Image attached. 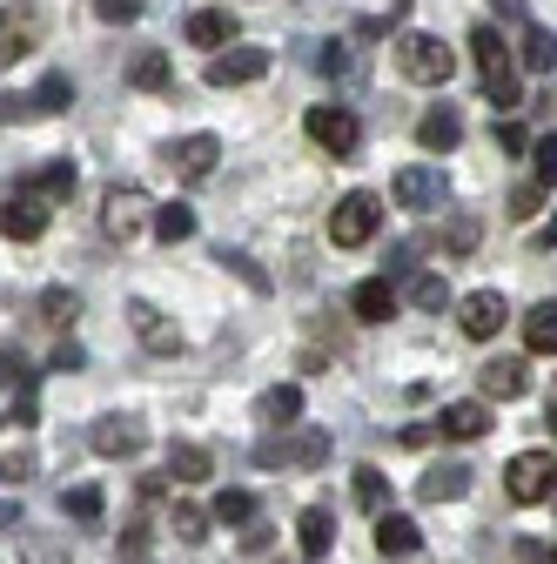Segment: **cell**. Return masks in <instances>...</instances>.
<instances>
[{
  "label": "cell",
  "mask_w": 557,
  "mask_h": 564,
  "mask_svg": "<svg viewBox=\"0 0 557 564\" xmlns=\"http://www.w3.org/2000/svg\"><path fill=\"white\" fill-rule=\"evenodd\" d=\"M470 61H477V75H483V101H491L498 115H517L524 95H517V75H511V47L498 28H470Z\"/></svg>",
  "instance_id": "1"
},
{
  "label": "cell",
  "mask_w": 557,
  "mask_h": 564,
  "mask_svg": "<svg viewBox=\"0 0 557 564\" xmlns=\"http://www.w3.org/2000/svg\"><path fill=\"white\" fill-rule=\"evenodd\" d=\"M396 67L409 82H424V88H444L450 75H457V54L437 41V34H403L396 41Z\"/></svg>",
  "instance_id": "2"
},
{
  "label": "cell",
  "mask_w": 557,
  "mask_h": 564,
  "mask_svg": "<svg viewBox=\"0 0 557 564\" xmlns=\"http://www.w3.org/2000/svg\"><path fill=\"white\" fill-rule=\"evenodd\" d=\"M376 223H383V202H376L370 188H357V195H342V202L329 208V242H336V249H363V242L376 236Z\"/></svg>",
  "instance_id": "3"
},
{
  "label": "cell",
  "mask_w": 557,
  "mask_h": 564,
  "mask_svg": "<svg viewBox=\"0 0 557 564\" xmlns=\"http://www.w3.org/2000/svg\"><path fill=\"white\" fill-rule=\"evenodd\" d=\"M504 490H511L517 505H550V490H557L550 451H517V457L504 464Z\"/></svg>",
  "instance_id": "4"
},
{
  "label": "cell",
  "mask_w": 557,
  "mask_h": 564,
  "mask_svg": "<svg viewBox=\"0 0 557 564\" xmlns=\"http://www.w3.org/2000/svg\"><path fill=\"white\" fill-rule=\"evenodd\" d=\"M142 229H155V202L142 188H108V202H101V236L128 242V236H142Z\"/></svg>",
  "instance_id": "5"
},
{
  "label": "cell",
  "mask_w": 557,
  "mask_h": 564,
  "mask_svg": "<svg viewBox=\"0 0 557 564\" xmlns=\"http://www.w3.org/2000/svg\"><path fill=\"white\" fill-rule=\"evenodd\" d=\"M303 128H309V141H316V149H329V155H357L363 149V121L350 115V108H309L303 115Z\"/></svg>",
  "instance_id": "6"
},
{
  "label": "cell",
  "mask_w": 557,
  "mask_h": 564,
  "mask_svg": "<svg viewBox=\"0 0 557 564\" xmlns=\"http://www.w3.org/2000/svg\"><path fill=\"white\" fill-rule=\"evenodd\" d=\"M390 195H396V208H416V216H430V208H444L450 202V182H444V169H396V182H390Z\"/></svg>",
  "instance_id": "7"
},
{
  "label": "cell",
  "mask_w": 557,
  "mask_h": 564,
  "mask_svg": "<svg viewBox=\"0 0 557 564\" xmlns=\"http://www.w3.org/2000/svg\"><path fill=\"white\" fill-rule=\"evenodd\" d=\"M457 323H463V336H470V343H491V336L511 323V303H504V290H470V296L457 303Z\"/></svg>",
  "instance_id": "8"
},
{
  "label": "cell",
  "mask_w": 557,
  "mask_h": 564,
  "mask_svg": "<svg viewBox=\"0 0 557 564\" xmlns=\"http://www.w3.org/2000/svg\"><path fill=\"white\" fill-rule=\"evenodd\" d=\"M269 75V47H229V54H208V88H249Z\"/></svg>",
  "instance_id": "9"
},
{
  "label": "cell",
  "mask_w": 557,
  "mask_h": 564,
  "mask_svg": "<svg viewBox=\"0 0 557 564\" xmlns=\"http://www.w3.org/2000/svg\"><path fill=\"white\" fill-rule=\"evenodd\" d=\"M0 229H8V242H34V236L47 229V195H41L34 182L8 188V216H0Z\"/></svg>",
  "instance_id": "10"
},
{
  "label": "cell",
  "mask_w": 557,
  "mask_h": 564,
  "mask_svg": "<svg viewBox=\"0 0 557 564\" xmlns=\"http://www.w3.org/2000/svg\"><path fill=\"white\" fill-rule=\"evenodd\" d=\"M88 444L101 451V457H142V444H149V431L134 416H101L95 431H88Z\"/></svg>",
  "instance_id": "11"
},
{
  "label": "cell",
  "mask_w": 557,
  "mask_h": 564,
  "mask_svg": "<svg viewBox=\"0 0 557 564\" xmlns=\"http://www.w3.org/2000/svg\"><path fill=\"white\" fill-rule=\"evenodd\" d=\"M0 370H8V423H28L41 416V403H34V370L21 364V349H8V357H0Z\"/></svg>",
  "instance_id": "12"
},
{
  "label": "cell",
  "mask_w": 557,
  "mask_h": 564,
  "mask_svg": "<svg viewBox=\"0 0 557 564\" xmlns=\"http://www.w3.org/2000/svg\"><path fill=\"white\" fill-rule=\"evenodd\" d=\"M216 155H222L216 134H188V141H175V149H168V169L182 182H201V175H216Z\"/></svg>",
  "instance_id": "13"
},
{
  "label": "cell",
  "mask_w": 557,
  "mask_h": 564,
  "mask_svg": "<svg viewBox=\"0 0 557 564\" xmlns=\"http://www.w3.org/2000/svg\"><path fill=\"white\" fill-rule=\"evenodd\" d=\"M296 416H303V390L296 383H275V390H262L255 397V423L275 437V431H296Z\"/></svg>",
  "instance_id": "14"
},
{
  "label": "cell",
  "mask_w": 557,
  "mask_h": 564,
  "mask_svg": "<svg viewBox=\"0 0 557 564\" xmlns=\"http://www.w3.org/2000/svg\"><path fill=\"white\" fill-rule=\"evenodd\" d=\"M437 431H444V437H457V444H477L483 431H491V403H477V397H463V403H444Z\"/></svg>",
  "instance_id": "15"
},
{
  "label": "cell",
  "mask_w": 557,
  "mask_h": 564,
  "mask_svg": "<svg viewBox=\"0 0 557 564\" xmlns=\"http://www.w3.org/2000/svg\"><path fill=\"white\" fill-rule=\"evenodd\" d=\"M350 316H357V323H390V316H396V282H390V275L357 282V290H350Z\"/></svg>",
  "instance_id": "16"
},
{
  "label": "cell",
  "mask_w": 557,
  "mask_h": 564,
  "mask_svg": "<svg viewBox=\"0 0 557 564\" xmlns=\"http://www.w3.org/2000/svg\"><path fill=\"white\" fill-rule=\"evenodd\" d=\"M128 323H134V336H142L149 349H162V357H175V349H182V329L155 303H128Z\"/></svg>",
  "instance_id": "17"
},
{
  "label": "cell",
  "mask_w": 557,
  "mask_h": 564,
  "mask_svg": "<svg viewBox=\"0 0 557 564\" xmlns=\"http://www.w3.org/2000/svg\"><path fill=\"white\" fill-rule=\"evenodd\" d=\"M463 490H470V470L463 464H430L424 477H416V498H424V505H457Z\"/></svg>",
  "instance_id": "18"
},
{
  "label": "cell",
  "mask_w": 557,
  "mask_h": 564,
  "mask_svg": "<svg viewBox=\"0 0 557 564\" xmlns=\"http://www.w3.org/2000/svg\"><path fill=\"white\" fill-rule=\"evenodd\" d=\"M128 88H142V95H168V88H175L168 54H162V47H142V54L128 61Z\"/></svg>",
  "instance_id": "19"
},
{
  "label": "cell",
  "mask_w": 557,
  "mask_h": 564,
  "mask_svg": "<svg viewBox=\"0 0 557 564\" xmlns=\"http://www.w3.org/2000/svg\"><path fill=\"white\" fill-rule=\"evenodd\" d=\"M296 544H303V557H309V564H323V557L336 551V518H329L323 505H309V511L296 518Z\"/></svg>",
  "instance_id": "20"
},
{
  "label": "cell",
  "mask_w": 557,
  "mask_h": 564,
  "mask_svg": "<svg viewBox=\"0 0 557 564\" xmlns=\"http://www.w3.org/2000/svg\"><path fill=\"white\" fill-rule=\"evenodd\" d=\"M477 383H483V397L511 403V397H524V390H531V370H524L517 357H498V364H483V370H477Z\"/></svg>",
  "instance_id": "21"
},
{
  "label": "cell",
  "mask_w": 557,
  "mask_h": 564,
  "mask_svg": "<svg viewBox=\"0 0 557 564\" xmlns=\"http://www.w3.org/2000/svg\"><path fill=\"white\" fill-rule=\"evenodd\" d=\"M416 141H424L430 155H450L457 141H463V121H457V108H430L424 121H416Z\"/></svg>",
  "instance_id": "22"
},
{
  "label": "cell",
  "mask_w": 557,
  "mask_h": 564,
  "mask_svg": "<svg viewBox=\"0 0 557 564\" xmlns=\"http://www.w3.org/2000/svg\"><path fill=\"white\" fill-rule=\"evenodd\" d=\"M188 41L222 54V47L236 41V14H229V8H201V14H188Z\"/></svg>",
  "instance_id": "23"
},
{
  "label": "cell",
  "mask_w": 557,
  "mask_h": 564,
  "mask_svg": "<svg viewBox=\"0 0 557 564\" xmlns=\"http://www.w3.org/2000/svg\"><path fill=\"white\" fill-rule=\"evenodd\" d=\"M524 349H531V357H557V303H531V316H524Z\"/></svg>",
  "instance_id": "24"
},
{
  "label": "cell",
  "mask_w": 557,
  "mask_h": 564,
  "mask_svg": "<svg viewBox=\"0 0 557 564\" xmlns=\"http://www.w3.org/2000/svg\"><path fill=\"white\" fill-rule=\"evenodd\" d=\"M416 544H424V538H416V524H409L403 511H383V518H376V551H383V557H409Z\"/></svg>",
  "instance_id": "25"
},
{
  "label": "cell",
  "mask_w": 557,
  "mask_h": 564,
  "mask_svg": "<svg viewBox=\"0 0 557 564\" xmlns=\"http://www.w3.org/2000/svg\"><path fill=\"white\" fill-rule=\"evenodd\" d=\"M208 470H216V457H208L201 444H168V477L175 484H201Z\"/></svg>",
  "instance_id": "26"
},
{
  "label": "cell",
  "mask_w": 557,
  "mask_h": 564,
  "mask_svg": "<svg viewBox=\"0 0 557 564\" xmlns=\"http://www.w3.org/2000/svg\"><path fill=\"white\" fill-rule=\"evenodd\" d=\"M424 316H437V310H450V282L437 275V269H424V275H409V290H403Z\"/></svg>",
  "instance_id": "27"
},
{
  "label": "cell",
  "mask_w": 557,
  "mask_h": 564,
  "mask_svg": "<svg viewBox=\"0 0 557 564\" xmlns=\"http://www.w3.org/2000/svg\"><path fill=\"white\" fill-rule=\"evenodd\" d=\"M524 67H531V75H557V34L550 28H524Z\"/></svg>",
  "instance_id": "28"
},
{
  "label": "cell",
  "mask_w": 557,
  "mask_h": 564,
  "mask_svg": "<svg viewBox=\"0 0 557 564\" xmlns=\"http://www.w3.org/2000/svg\"><path fill=\"white\" fill-rule=\"evenodd\" d=\"M155 236H162L168 249L188 242V236H195V208H188V202H162V208H155Z\"/></svg>",
  "instance_id": "29"
},
{
  "label": "cell",
  "mask_w": 557,
  "mask_h": 564,
  "mask_svg": "<svg viewBox=\"0 0 557 564\" xmlns=\"http://www.w3.org/2000/svg\"><path fill=\"white\" fill-rule=\"evenodd\" d=\"M208 518H216V524H255V498H249V490H216V505H208Z\"/></svg>",
  "instance_id": "30"
},
{
  "label": "cell",
  "mask_w": 557,
  "mask_h": 564,
  "mask_svg": "<svg viewBox=\"0 0 557 564\" xmlns=\"http://www.w3.org/2000/svg\"><path fill=\"white\" fill-rule=\"evenodd\" d=\"M357 505H363V511H376V518H383V505H390V477H383L376 464H363V470H357Z\"/></svg>",
  "instance_id": "31"
},
{
  "label": "cell",
  "mask_w": 557,
  "mask_h": 564,
  "mask_svg": "<svg viewBox=\"0 0 557 564\" xmlns=\"http://www.w3.org/2000/svg\"><path fill=\"white\" fill-rule=\"evenodd\" d=\"M61 108H75V82H67V75H47V82L34 88V115H61Z\"/></svg>",
  "instance_id": "32"
},
{
  "label": "cell",
  "mask_w": 557,
  "mask_h": 564,
  "mask_svg": "<svg viewBox=\"0 0 557 564\" xmlns=\"http://www.w3.org/2000/svg\"><path fill=\"white\" fill-rule=\"evenodd\" d=\"M34 188H41L47 202H67V195H75V162H47V169L34 175Z\"/></svg>",
  "instance_id": "33"
},
{
  "label": "cell",
  "mask_w": 557,
  "mask_h": 564,
  "mask_svg": "<svg viewBox=\"0 0 557 564\" xmlns=\"http://www.w3.org/2000/svg\"><path fill=\"white\" fill-rule=\"evenodd\" d=\"M61 505H67V518H81V524H101V511H108L95 484H75V490H67V498H61Z\"/></svg>",
  "instance_id": "34"
},
{
  "label": "cell",
  "mask_w": 557,
  "mask_h": 564,
  "mask_svg": "<svg viewBox=\"0 0 557 564\" xmlns=\"http://www.w3.org/2000/svg\"><path fill=\"white\" fill-rule=\"evenodd\" d=\"M477 242H483V223H477V216H450V229H444V249H450V256H470Z\"/></svg>",
  "instance_id": "35"
},
{
  "label": "cell",
  "mask_w": 557,
  "mask_h": 564,
  "mask_svg": "<svg viewBox=\"0 0 557 564\" xmlns=\"http://www.w3.org/2000/svg\"><path fill=\"white\" fill-rule=\"evenodd\" d=\"M168 531H175L182 544H201V538H208V511H195V505H175V511H168Z\"/></svg>",
  "instance_id": "36"
},
{
  "label": "cell",
  "mask_w": 557,
  "mask_h": 564,
  "mask_svg": "<svg viewBox=\"0 0 557 564\" xmlns=\"http://www.w3.org/2000/svg\"><path fill=\"white\" fill-rule=\"evenodd\" d=\"M21 564H67V544H54L41 531H21Z\"/></svg>",
  "instance_id": "37"
},
{
  "label": "cell",
  "mask_w": 557,
  "mask_h": 564,
  "mask_svg": "<svg viewBox=\"0 0 557 564\" xmlns=\"http://www.w3.org/2000/svg\"><path fill=\"white\" fill-rule=\"evenodd\" d=\"M41 316L67 329V323H75V316H81V296H75V290H47V296H41Z\"/></svg>",
  "instance_id": "38"
},
{
  "label": "cell",
  "mask_w": 557,
  "mask_h": 564,
  "mask_svg": "<svg viewBox=\"0 0 557 564\" xmlns=\"http://www.w3.org/2000/svg\"><path fill=\"white\" fill-rule=\"evenodd\" d=\"M531 162H537V188H557V134L531 141Z\"/></svg>",
  "instance_id": "39"
},
{
  "label": "cell",
  "mask_w": 557,
  "mask_h": 564,
  "mask_svg": "<svg viewBox=\"0 0 557 564\" xmlns=\"http://www.w3.org/2000/svg\"><path fill=\"white\" fill-rule=\"evenodd\" d=\"M537 208H544V188H537V182H517V188H511V208H504V216H511V223H531Z\"/></svg>",
  "instance_id": "40"
},
{
  "label": "cell",
  "mask_w": 557,
  "mask_h": 564,
  "mask_svg": "<svg viewBox=\"0 0 557 564\" xmlns=\"http://www.w3.org/2000/svg\"><path fill=\"white\" fill-rule=\"evenodd\" d=\"M216 262H229V269H236V275H242V282H249V290H255V296H269V269H255V262H249V256H242V249H222V256H216Z\"/></svg>",
  "instance_id": "41"
},
{
  "label": "cell",
  "mask_w": 557,
  "mask_h": 564,
  "mask_svg": "<svg viewBox=\"0 0 557 564\" xmlns=\"http://www.w3.org/2000/svg\"><path fill=\"white\" fill-rule=\"evenodd\" d=\"M95 14H101L108 28H128L134 14H142V0H95Z\"/></svg>",
  "instance_id": "42"
},
{
  "label": "cell",
  "mask_w": 557,
  "mask_h": 564,
  "mask_svg": "<svg viewBox=\"0 0 557 564\" xmlns=\"http://www.w3.org/2000/svg\"><path fill=\"white\" fill-rule=\"evenodd\" d=\"M81 364H88V349H81V343H75V336H67V343H61V349H54V364H47V370H61V377H75V370H81Z\"/></svg>",
  "instance_id": "43"
},
{
  "label": "cell",
  "mask_w": 557,
  "mask_h": 564,
  "mask_svg": "<svg viewBox=\"0 0 557 564\" xmlns=\"http://www.w3.org/2000/svg\"><path fill=\"white\" fill-rule=\"evenodd\" d=\"M21 54H34V41H28V28H14V21H8V34H0V61L14 67Z\"/></svg>",
  "instance_id": "44"
},
{
  "label": "cell",
  "mask_w": 557,
  "mask_h": 564,
  "mask_svg": "<svg viewBox=\"0 0 557 564\" xmlns=\"http://www.w3.org/2000/svg\"><path fill=\"white\" fill-rule=\"evenodd\" d=\"M316 67H323V75H350L357 61H350V47H323V54H316Z\"/></svg>",
  "instance_id": "45"
},
{
  "label": "cell",
  "mask_w": 557,
  "mask_h": 564,
  "mask_svg": "<svg viewBox=\"0 0 557 564\" xmlns=\"http://www.w3.org/2000/svg\"><path fill=\"white\" fill-rule=\"evenodd\" d=\"M8 477H14V484H21V477H34V451H28V444H21V451H8Z\"/></svg>",
  "instance_id": "46"
},
{
  "label": "cell",
  "mask_w": 557,
  "mask_h": 564,
  "mask_svg": "<svg viewBox=\"0 0 557 564\" xmlns=\"http://www.w3.org/2000/svg\"><path fill=\"white\" fill-rule=\"evenodd\" d=\"M498 149H504V155H517V149H524V128H517V121H504V128H498Z\"/></svg>",
  "instance_id": "47"
},
{
  "label": "cell",
  "mask_w": 557,
  "mask_h": 564,
  "mask_svg": "<svg viewBox=\"0 0 557 564\" xmlns=\"http://www.w3.org/2000/svg\"><path fill=\"white\" fill-rule=\"evenodd\" d=\"M242 551H269V524H262V518H255V524L242 531Z\"/></svg>",
  "instance_id": "48"
},
{
  "label": "cell",
  "mask_w": 557,
  "mask_h": 564,
  "mask_svg": "<svg viewBox=\"0 0 557 564\" xmlns=\"http://www.w3.org/2000/svg\"><path fill=\"white\" fill-rule=\"evenodd\" d=\"M537 242H544V249H550V242H557V216H550V223H544V236H537Z\"/></svg>",
  "instance_id": "49"
},
{
  "label": "cell",
  "mask_w": 557,
  "mask_h": 564,
  "mask_svg": "<svg viewBox=\"0 0 557 564\" xmlns=\"http://www.w3.org/2000/svg\"><path fill=\"white\" fill-rule=\"evenodd\" d=\"M544 431H550V437H557V403H550V410H544Z\"/></svg>",
  "instance_id": "50"
},
{
  "label": "cell",
  "mask_w": 557,
  "mask_h": 564,
  "mask_svg": "<svg viewBox=\"0 0 557 564\" xmlns=\"http://www.w3.org/2000/svg\"><path fill=\"white\" fill-rule=\"evenodd\" d=\"M498 8H517V0H498Z\"/></svg>",
  "instance_id": "51"
},
{
  "label": "cell",
  "mask_w": 557,
  "mask_h": 564,
  "mask_svg": "<svg viewBox=\"0 0 557 564\" xmlns=\"http://www.w3.org/2000/svg\"><path fill=\"white\" fill-rule=\"evenodd\" d=\"M550 564H557V551H550Z\"/></svg>",
  "instance_id": "52"
}]
</instances>
